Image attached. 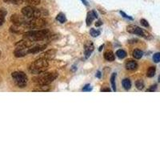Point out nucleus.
<instances>
[{
  "instance_id": "1",
  "label": "nucleus",
  "mask_w": 160,
  "mask_h": 160,
  "mask_svg": "<svg viewBox=\"0 0 160 160\" xmlns=\"http://www.w3.org/2000/svg\"><path fill=\"white\" fill-rule=\"evenodd\" d=\"M24 38L31 40L33 42H40L48 38L50 36V32L48 30H37V31H30L23 34Z\"/></svg>"
},
{
  "instance_id": "2",
  "label": "nucleus",
  "mask_w": 160,
  "mask_h": 160,
  "mask_svg": "<svg viewBox=\"0 0 160 160\" xmlns=\"http://www.w3.org/2000/svg\"><path fill=\"white\" fill-rule=\"evenodd\" d=\"M48 67H49V63H48V59H45L43 58H40L34 61L31 64L29 68V71L32 74L39 75V74H42V73L45 72L48 70Z\"/></svg>"
},
{
  "instance_id": "3",
  "label": "nucleus",
  "mask_w": 160,
  "mask_h": 160,
  "mask_svg": "<svg viewBox=\"0 0 160 160\" xmlns=\"http://www.w3.org/2000/svg\"><path fill=\"white\" fill-rule=\"evenodd\" d=\"M57 77H58L57 72H43L42 74H39V75L35 78V81L39 86H48L54 80H55Z\"/></svg>"
},
{
  "instance_id": "4",
  "label": "nucleus",
  "mask_w": 160,
  "mask_h": 160,
  "mask_svg": "<svg viewBox=\"0 0 160 160\" xmlns=\"http://www.w3.org/2000/svg\"><path fill=\"white\" fill-rule=\"evenodd\" d=\"M12 78L18 88H23L28 84V76L26 75L25 73L22 72V71H15V72L12 73Z\"/></svg>"
},
{
  "instance_id": "5",
  "label": "nucleus",
  "mask_w": 160,
  "mask_h": 160,
  "mask_svg": "<svg viewBox=\"0 0 160 160\" xmlns=\"http://www.w3.org/2000/svg\"><path fill=\"white\" fill-rule=\"evenodd\" d=\"M22 14L28 18H41L42 16V12L39 9L34 8L31 6H28L22 8Z\"/></svg>"
},
{
  "instance_id": "6",
  "label": "nucleus",
  "mask_w": 160,
  "mask_h": 160,
  "mask_svg": "<svg viewBox=\"0 0 160 160\" xmlns=\"http://www.w3.org/2000/svg\"><path fill=\"white\" fill-rule=\"evenodd\" d=\"M127 30L129 33H131V34H135V35H139L141 37H143L145 38L146 39H151L152 38V36L150 34L149 32H148L145 30L142 29V28H138L137 26L135 25H130L128 26V28H127Z\"/></svg>"
},
{
  "instance_id": "7",
  "label": "nucleus",
  "mask_w": 160,
  "mask_h": 160,
  "mask_svg": "<svg viewBox=\"0 0 160 160\" xmlns=\"http://www.w3.org/2000/svg\"><path fill=\"white\" fill-rule=\"evenodd\" d=\"M29 20L26 21L24 23L25 28L29 29H38V28H43L46 25V21L41 18H28Z\"/></svg>"
},
{
  "instance_id": "8",
  "label": "nucleus",
  "mask_w": 160,
  "mask_h": 160,
  "mask_svg": "<svg viewBox=\"0 0 160 160\" xmlns=\"http://www.w3.org/2000/svg\"><path fill=\"white\" fill-rule=\"evenodd\" d=\"M94 49H95V47H94V44H93L92 42L88 41L86 42L85 45H84V52H85L86 58H88L90 56V55L94 51Z\"/></svg>"
},
{
  "instance_id": "9",
  "label": "nucleus",
  "mask_w": 160,
  "mask_h": 160,
  "mask_svg": "<svg viewBox=\"0 0 160 160\" xmlns=\"http://www.w3.org/2000/svg\"><path fill=\"white\" fill-rule=\"evenodd\" d=\"M11 22L14 23V25H17V26L24 25V23L26 22V20L18 15H13L12 16H11Z\"/></svg>"
},
{
  "instance_id": "10",
  "label": "nucleus",
  "mask_w": 160,
  "mask_h": 160,
  "mask_svg": "<svg viewBox=\"0 0 160 160\" xmlns=\"http://www.w3.org/2000/svg\"><path fill=\"white\" fill-rule=\"evenodd\" d=\"M137 68H138V63L136 61H134V60H128L126 63V68L130 71L136 70Z\"/></svg>"
},
{
  "instance_id": "11",
  "label": "nucleus",
  "mask_w": 160,
  "mask_h": 160,
  "mask_svg": "<svg viewBox=\"0 0 160 160\" xmlns=\"http://www.w3.org/2000/svg\"><path fill=\"white\" fill-rule=\"evenodd\" d=\"M56 55V51L55 50H50V51H47L46 53L42 54V55L41 56V58H43L45 59H51Z\"/></svg>"
},
{
  "instance_id": "12",
  "label": "nucleus",
  "mask_w": 160,
  "mask_h": 160,
  "mask_svg": "<svg viewBox=\"0 0 160 160\" xmlns=\"http://www.w3.org/2000/svg\"><path fill=\"white\" fill-rule=\"evenodd\" d=\"M95 18H98L97 16V14L95 13V11H93L92 12H88V16H87V25L90 26L91 24V22H93V20Z\"/></svg>"
},
{
  "instance_id": "13",
  "label": "nucleus",
  "mask_w": 160,
  "mask_h": 160,
  "mask_svg": "<svg viewBox=\"0 0 160 160\" xmlns=\"http://www.w3.org/2000/svg\"><path fill=\"white\" fill-rule=\"evenodd\" d=\"M104 58L106 60H108L109 62H113L115 60V55L113 54L112 51H107V52L104 54Z\"/></svg>"
},
{
  "instance_id": "14",
  "label": "nucleus",
  "mask_w": 160,
  "mask_h": 160,
  "mask_svg": "<svg viewBox=\"0 0 160 160\" xmlns=\"http://www.w3.org/2000/svg\"><path fill=\"white\" fill-rule=\"evenodd\" d=\"M122 84L123 88H125L126 90H129L131 88V80L128 79V78H125L122 81Z\"/></svg>"
},
{
  "instance_id": "15",
  "label": "nucleus",
  "mask_w": 160,
  "mask_h": 160,
  "mask_svg": "<svg viewBox=\"0 0 160 160\" xmlns=\"http://www.w3.org/2000/svg\"><path fill=\"white\" fill-rule=\"evenodd\" d=\"M155 72H156V68H155V67H151V68H149V69L148 70L147 76L149 77V78H152V77L155 76Z\"/></svg>"
},
{
  "instance_id": "16",
  "label": "nucleus",
  "mask_w": 160,
  "mask_h": 160,
  "mask_svg": "<svg viewBox=\"0 0 160 160\" xmlns=\"http://www.w3.org/2000/svg\"><path fill=\"white\" fill-rule=\"evenodd\" d=\"M142 55H143L142 51L138 49H135V51H133V57L136 58V59H139V58H142Z\"/></svg>"
},
{
  "instance_id": "17",
  "label": "nucleus",
  "mask_w": 160,
  "mask_h": 160,
  "mask_svg": "<svg viewBox=\"0 0 160 160\" xmlns=\"http://www.w3.org/2000/svg\"><path fill=\"white\" fill-rule=\"evenodd\" d=\"M115 78H116V73H113L111 76V84L113 88V91H116V85H115Z\"/></svg>"
},
{
  "instance_id": "18",
  "label": "nucleus",
  "mask_w": 160,
  "mask_h": 160,
  "mask_svg": "<svg viewBox=\"0 0 160 160\" xmlns=\"http://www.w3.org/2000/svg\"><path fill=\"white\" fill-rule=\"evenodd\" d=\"M6 15H7V11L4 9H0V26L3 24Z\"/></svg>"
},
{
  "instance_id": "19",
  "label": "nucleus",
  "mask_w": 160,
  "mask_h": 160,
  "mask_svg": "<svg viewBox=\"0 0 160 160\" xmlns=\"http://www.w3.org/2000/svg\"><path fill=\"white\" fill-rule=\"evenodd\" d=\"M10 31L12 33H15V34H19V33L22 32V29H20V26L14 25L12 26L10 29Z\"/></svg>"
},
{
  "instance_id": "20",
  "label": "nucleus",
  "mask_w": 160,
  "mask_h": 160,
  "mask_svg": "<svg viewBox=\"0 0 160 160\" xmlns=\"http://www.w3.org/2000/svg\"><path fill=\"white\" fill-rule=\"evenodd\" d=\"M56 19L58 20V22L61 23H64L66 22V16L62 14V13H59L56 17Z\"/></svg>"
},
{
  "instance_id": "21",
  "label": "nucleus",
  "mask_w": 160,
  "mask_h": 160,
  "mask_svg": "<svg viewBox=\"0 0 160 160\" xmlns=\"http://www.w3.org/2000/svg\"><path fill=\"white\" fill-rule=\"evenodd\" d=\"M116 55L119 58H124L127 56V53L123 50H118V51H117Z\"/></svg>"
},
{
  "instance_id": "22",
  "label": "nucleus",
  "mask_w": 160,
  "mask_h": 160,
  "mask_svg": "<svg viewBox=\"0 0 160 160\" xmlns=\"http://www.w3.org/2000/svg\"><path fill=\"white\" fill-rule=\"evenodd\" d=\"M135 86H136L137 89L138 90H142L144 88V82L142 80L139 79L135 82Z\"/></svg>"
},
{
  "instance_id": "23",
  "label": "nucleus",
  "mask_w": 160,
  "mask_h": 160,
  "mask_svg": "<svg viewBox=\"0 0 160 160\" xmlns=\"http://www.w3.org/2000/svg\"><path fill=\"white\" fill-rule=\"evenodd\" d=\"M39 88L38 89H35L34 91H49L50 88L48 86H39L38 87Z\"/></svg>"
},
{
  "instance_id": "24",
  "label": "nucleus",
  "mask_w": 160,
  "mask_h": 160,
  "mask_svg": "<svg viewBox=\"0 0 160 160\" xmlns=\"http://www.w3.org/2000/svg\"><path fill=\"white\" fill-rule=\"evenodd\" d=\"M90 34H91L93 37H97L100 35V31H96V30L91 28V31H90Z\"/></svg>"
},
{
  "instance_id": "25",
  "label": "nucleus",
  "mask_w": 160,
  "mask_h": 160,
  "mask_svg": "<svg viewBox=\"0 0 160 160\" xmlns=\"http://www.w3.org/2000/svg\"><path fill=\"white\" fill-rule=\"evenodd\" d=\"M153 60L154 62L158 63L160 62V53H155V55H153Z\"/></svg>"
},
{
  "instance_id": "26",
  "label": "nucleus",
  "mask_w": 160,
  "mask_h": 160,
  "mask_svg": "<svg viewBox=\"0 0 160 160\" xmlns=\"http://www.w3.org/2000/svg\"><path fill=\"white\" fill-rule=\"evenodd\" d=\"M28 3H30L32 6H37L40 3L41 0H26Z\"/></svg>"
},
{
  "instance_id": "27",
  "label": "nucleus",
  "mask_w": 160,
  "mask_h": 160,
  "mask_svg": "<svg viewBox=\"0 0 160 160\" xmlns=\"http://www.w3.org/2000/svg\"><path fill=\"white\" fill-rule=\"evenodd\" d=\"M140 23L142 24L143 27H145V28H148V27H149V23H148V22L146 19H144V18L140 20Z\"/></svg>"
},
{
  "instance_id": "28",
  "label": "nucleus",
  "mask_w": 160,
  "mask_h": 160,
  "mask_svg": "<svg viewBox=\"0 0 160 160\" xmlns=\"http://www.w3.org/2000/svg\"><path fill=\"white\" fill-rule=\"evenodd\" d=\"M120 14H121V15H122V16L124 17V18H128V19L133 20V18H132V17H131V16H128V15H126V13H124L123 11H120Z\"/></svg>"
},
{
  "instance_id": "29",
  "label": "nucleus",
  "mask_w": 160,
  "mask_h": 160,
  "mask_svg": "<svg viewBox=\"0 0 160 160\" xmlns=\"http://www.w3.org/2000/svg\"><path fill=\"white\" fill-rule=\"evenodd\" d=\"M91 90H92V88H91V87H90V85H86L85 87L83 88V89H82V91H91Z\"/></svg>"
},
{
  "instance_id": "30",
  "label": "nucleus",
  "mask_w": 160,
  "mask_h": 160,
  "mask_svg": "<svg viewBox=\"0 0 160 160\" xmlns=\"http://www.w3.org/2000/svg\"><path fill=\"white\" fill-rule=\"evenodd\" d=\"M156 88H157V86L154 85V86H152L151 88H149V89L147 90V91H148V92H150V91H155V90H156Z\"/></svg>"
},
{
  "instance_id": "31",
  "label": "nucleus",
  "mask_w": 160,
  "mask_h": 160,
  "mask_svg": "<svg viewBox=\"0 0 160 160\" xmlns=\"http://www.w3.org/2000/svg\"><path fill=\"white\" fill-rule=\"evenodd\" d=\"M101 25H102V22L101 20H98V21H97L96 23H95V26H96V27H99V26H101Z\"/></svg>"
},
{
  "instance_id": "32",
  "label": "nucleus",
  "mask_w": 160,
  "mask_h": 160,
  "mask_svg": "<svg viewBox=\"0 0 160 160\" xmlns=\"http://www.w3.org/2000/svg\"><path fill=\"white\" fill-rule=\"evenodd\" d=\"M5 2H8V3H14V1L15 0H3Z\"/></svg>"
},
{
  "instance_id": "33",
  "label": "nucleus",
  "mask_w": 160,
  "mask_h": 160,
  "mask_svg": "<svg viewBox=\"0 0 160 160\" xmlns=\"http://www.w3.org/2000/svg\"><path fill=\"white\" fill-rule=\"evenodd\" d=\"M96 77H98V78H101V73H100V71H98V72H97Z\"/></svg>"
},
{
  "instance_id": "34",
  "label": "nucleus",
  "mask_w": 160,
  "mask_h": 160,
  "mask_svg": "<svg viewBox=\"0 0 160 160\" xmlns=\"http://www.w3.org/2000/svg\"><path fill=\"white\" fill-rule=\"evenodd\" d=\"M102 91H111V89H109V88H104V89H102Z\"/></svg>"
},
{
  "instance_id": "35",
  "label": "nucleus",
  "mask_w": 160,
  "mask_h": 160,
  "mask_svg": "<svg viewBox=\"0 0 160 160\" xmlns=\"http://www.w3.org/2000/svg\"><path fill=\"white\" fill-rule=\"evenodd\" d=\"M82 2H83L84 4H85L86 6H88V2H87V0H82Z\"/></svg>"
},
{
  "instance_id": "36",
  "label": "nucleus",
  "mask_w": 160,
  "mask_h": 160,
  "mask_svg": "<svg viewBox=\"0 0 160 160\" xmlns=\"http://www.w3.org/2000/svg\"><path fill=\"white\" fill-rule=\"evenodd\" d=\"M102 48H103V45H102V46H101V47H100V48H99V51H102Z\"/></svg>"
},
{
  "instance_id": "37",
  "label": "nucleus",
  "mask_w": 160,
  "mask_h": 160,
  "mask_svg": "<svg viewBox=\"0 0 160 160\" xmlns=\"http://www.w3.org/2000/svg\"><path fill=\"white\" fill-rule=\"evenodd\" d=\"M158 82H160V75H159V76H158Z\"/></svg>"
},
{
  "instance_id": "38",
  "label": "nucleus",
  "mask_w": 160,
  "mask_h": 160,
  "mask_svg": "<svg viewBox=\"0 0 160 160\" xmlns=\"http://www.w3.org/2000/svg\"><path fill=\"white\" fill-rule=\"evenodd\" d=\"M0 55H1V52H0Z\"/></svg>"
}]
</instances>
